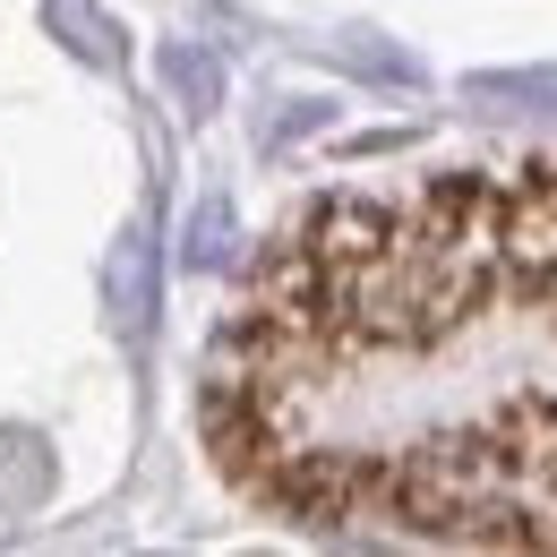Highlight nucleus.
Returning a JSON list of instances; mask_svg holds the SVG:
<instances>
[{
  "label": "nucleus",
  "instance_id": "obj_3",
  "mask_svg": "<svg viewBox=\"0 0 557 557\" xmlns=\"http://www.w3.org/2000/svg\"><path fill=\"white\" fill-rule=\"evenodd\" d=\"M163 86H172L189 112H214V103H223V70H214L207 52H189V44H172V52H163Z\"/></svg>",
  "mask_w": 557,
  "mask_h": 557
},
{
  "label": "nucleus",
  "instance_id": "obj_4",
  "mask_svg": "<svg viewBox=\"0 0 557 557\" xmlns=\"http://www.w3.org/2000/svg\"><path fill=\"white\" fill-rule=\"evenodd\" d=\"M198 275H214V267H232V207L223 198H207L198 207V223H189V249H181Z\"/></svg>",
  "mask_w": 557,
  "mask_h": 557
},
{
  "label": "nucleus",
  "instance_id": "obj_2",
  "mask_svg": "<svg viewBox=\"0 0 557 557\" xmlns=\"http://www.w3.org/2000/svg\"><path fill=\"white\" fill-rule=\"evenodd\" d=\"M472 103H506V112H557V70H481L463 77Z\"/></svg>",
  "mask_w": 557,
  "mask_h": 557
},
{
  "label": "nucleus",
  "instance_id": "obj_5",
  "mask_svg": "<svg viewBox=\"0 0 557 557\" xmlns=\"http://www.w3.org/2000/svg\"><path fill=\"white\" fill-rule=\"evenodd\" d=\"M52 17H61V35H70V52H86V61H112V35L86 17V0H52Z\"/></svg>",
  "mask_w": 557,
  "mask_h": 557
},
{
  "label": "nucleus",
  "instance_id": "obj_1",
  "mask_svg": "<svg viewBox=\"0 0 557 557\" xmlns=\"http://www.w3.org/2000/svg\"><path fill=\"white\" fill-rule=\"evenodd\" d=\"M103 309L121 335H146V318H154V232L146 223H129L103 258Z\"/></svg>",
  "mask_w": 557,
  "mask_h": 557
}]
</instances>
